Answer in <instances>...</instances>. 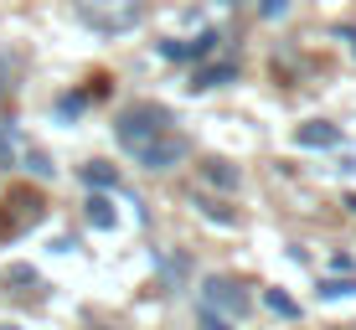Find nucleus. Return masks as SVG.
I'll use <instances>...</instances> for the list:
<instances>
[{
    "label": "nucleus",
    "mask_w": 356,
    "mask_h": 330,
    "mask_svg": "<svg viewBox=\"0 0 356 330\" xmlns=\"http://www.w3.org/2000/svg\"><path fill=\"white\" fill-rule=\"evenodd\" d=\"M72 10L98 36H124L145 21V0H72Z\"/></svg>",
    "instance_id": "nucleus-1"
},
{
    "label": "nucleus",
    "mask_w": 356,
    "mask_h": 330,
    "mask_svg": "<svg viewBox=\"0 0 356 330\" xmlns=\"http://www.w3.org/2000/svg\"><path fill=\"white\" fill-rule=\"evenodd\" d=\"M170 108L165 104H134V108H124V114L114 119V134H119V145H124L129 155H140L150 140H161V134H170Z\"/></svg>",
    "instance_id": "nucleus-2"
},
{
    "label": "nucleus",
    "mask_w": 356,
    "mask_h": 330,
    "mask_svg": "<svg viewBox=\"0 0 356 330\" xmlns=\"http://www.w3.org/2000/svg\"><path fill=\"white\" fill-rule=\"evenodd\" d=\"M202 310L222 315V320H243L248 315V289L227 274H207L202 279Z\"/></svg>",
    "instance_id": "nucleus-3"
},
{
    "label": "nucleus",
    "mask_w": 356,
    "mask_h": 330,
    "mask_svg": "<svg viewBox=\"0 0 356 330\" xmlns=\"http://www.w3.org/2000/svg\"><path fill=\"white\" fill-rule=\"evenodd\" d=\"M186 155H191V140L170 129V134H161V140H150L134 160H140L145 170H176V165H186Z\"/></svg>",
    "instance_id": "nucleus-4"
},
{
    "label": "nucleus",
    "mask_w": 356,
    "mask_h": 330,
    "mask_svg": "<svg viewBox=\"0 0 356 330\" xmlns=\"http://www.w3.org/2000/svg\"><path fill=\"white\" fill-rule=\"evenodd\" d=\"M217 42H222V36H217V31H202V36H196V42H161V47H155V52H161L165 63H196V67H202L207 57L217 52Z\"/></svg>",
    "instance_id": "nucleus-5"
},
{
    "label": "nucleus",
    "mask_w": 356,
    "mask_h": 330,
    "mask_svg": "<svg viewBox=\"0 0 356 330\" xmlns=\"http://www.w3.org/2000/svg\"><path fill=\"white\" fill-rule=\"evenodd\" d=\"M227 83H238V63H202L191 67L186 93H212V88H227Z\"/></svg>",
    "instance_id": "nucleus-6"
},
{
    "label": "nucleus",
    "mask_w": 356,
    "mask_h": 330,
    "mask_svg": "<svg viewBox=\"0 0 356 330\" xmlns=\"http://www.w3.org/2000/svg\"><path fill=\"white\" fill-rule=\"evenodd\" d=\"M294 145H305V150H336V145H341V129L325 124V119H310V124L294 129Z\"/></svg>",
    "instance_id": "nucleus-7"
},
{
    "label": "nucleus",
    "mask_w": 356,
    "mask_h": 330,
    "mask_svg": "<svg viewBox=\"0 0 356 330\" xmlns=\"http://www.w3.org/2000/svg\"><path fill=\"white\" fill-rule=\"evenodd\" d=\"M202 181L207 186H217V191H238V165H227V160H202Z\"/></svg>",
    "instance_id": "nucleus-8"
},
{
    "label": "nucleus",
    "mask_w": 356,
    "mask_h": 330,
    "mask_svg": "<svg viewBox=\"0 0 356 330\" xmlns=\"http://www.w3.org/2000/svg\"><path fill=\"white\" fill-rule=\"evenodd\" d=\"M191 206L207 217V222H217V227H238V212L222 206V201H212V197H202V191H191Z\"/></svg>",
    "instance_id": "nucleus-9"
},
{
    "label": "nucleus",
    "mask_w": 356,
    "mask_h": 330,
    "mask_svg": "<svg viewBox=\"0 0 356 330\" xmlns=\"http://www.w3.org/2000/svg\"><path fill=\"white\" fill-rule=\"evenodd\" d=\"M83 217H88V227L108 232V227H114V197H104V191H93V197H88V212H83Z\"/></svg>",
    "instance_id": "nucleus-10"
},
{
    "label": "nucleus",
    "mask_w": 356,
    "mask_h": 330,
    "mask_svg": "<svg viewBox=\"0 0 356 330\" xmlns=\"http://www.w3.org/2000/svg\"><path fill=\"white\" fill-rule=\"evenodd\" d=\"M83 181H88L93 191H119V170H114V165H104V160L83 165Z\"/></svg>",
    "instance_id": "nucleus-11"
},
{
    "label": "nucleus",
    "mask_w": 356,
    "mask_h": 330,
    "mask_svg": "<svg viewBox=\"0 0 356 330\" xmlns=\"http://www.w3.org/2000/svg\"><path fill=\"white\" fill-rule=\"evenodd\" d=\"M264 304H268L274 315H284V320H300V304H294L284 289H264Z\"/></svg>",
    "instance_id": "nucleus-12"
},
{
    "label": "nucleus",
    "mask_w": 356,
    "mask_h": 330,
    "mask_svg": "<svg viewBox=\"0 0 356 330\" xmlns=\"http://www.w3.org/2000/svg\"><path fill=\"white\" fill-rule=\"evenodd\" d=\"M356 295V279H321V299H351Z\"/></svg>",
    "instance_id": "nucleus-13"
},
{
    "label": "nucleus",
    "mask_w": 356,
    "mask_h": 330,
    "mask_svg": "<svg viewBox=\"0 0 356 330\" xmlns=\"http://www.w3.org/2000/svg\"><path fill=\"white\" fill-rule=\"evenodd\" d=\"M21 165H26V170H31V176H36V181H52V176H57V165H52V160H47V155H42V150H26V155H21Z\"/></svg>",
    "instance_id": "nucleus-14"
},
{
    "label": "nucleus",
    "mask_w": 356,
    "mask_h": 330,
    "mask_svg": "<svg viewBox=\"0 0 356 330\" xmlns=\"http://www.w3.org/2000/svg\"><path fill=\"white\" fill-rule=\"evenodd\" d=\"M161 268H165V279H170V284H181V279H186V258H181V253H165Z\"/></svg>",
    "instance_id": "nucleus-15"
},
{
    "label": "nucleus",
    "mask_w": 356,
    "mask_h": 330,
    "mask_svg": "<svg viewBox=\"0 0 356 330\" xmlns=\"http://www.w3.org/2000/svg\"><path fill=\"white\" fill-rule=\"evenodd\" d=\"M259 16L264 21H284L289 16V0H259Z\"/></svg>",
    "instance_id": "nucleus-16"
},
{
    "label": "nucleus",
    "mask_w": 356,
    "mask_h": 330,
    "mask_svg": "<svg viewBox=\"0 0 356 330\" xmlns=\"http://www.w3.org/2000/svg\"><path fill=\"white\" fill-rule=\"evenodd\" d=\"M83 104H88L83 93H63V99H57V114H63V119H67V114L78 119V114H83Z\"/></svg>",
    "instance_id": "nucleus-17"
},
{
    "label": "nucleus",
    "mask_w": 356,
    "mask_h": 330,
    "mask_svg": "<svg viewBox=\"0 0 356 330\" xmlns=\"http://www.w3.org/2000/svg\"><path fill=\"white\" fill-rule=\"evenodd\" d=\"M196 330H232V320H222L212 310H196Z\"/></svg>",
    "instance_id": "nucleus-18"
},
{
    "label": "nucleus",
    "mask_w": 356,
    "mask_h": 330,
    "mask_svg": "<svg viewBox=\"0 0 356 330\" xmlns=\"http://www.w3.org/2000/svg\"><path fill=\"white\" fill-rule=\"evenodd\" d=\"M10 155H16V129L0 124V165H10Z\"/></svg>",
    "instance_id": "nucleus-19"
},
{
    "label": "nucleus",
    "mask_w": 356,
    "mask_h": 330,
    "mask_svg": "<svg viewBox=\"0 0 356 330\" xmlns=\"http://www.w3.org/2000/svg\"><path fill=\"white\" fill-rule=\"evenodd\" d=\"M6 279H10V284H36V268L16 263V268H6Z\"/></svg>",
    "instance_id": "nucleus-20"
},
{
    "label": "nucleus",
    "mask_w": 356,
    "mask_h": 330,
    "mask_svg": "<svg viewBox=\"0 0 356 330\" xmlns=\"http://www.w3.org/2000/svg\"><path fill=\"white\" fill-rule=\"evenodd\" d=\"M336 36H346V42H351V57H356V26H336Z\"/></svg>",
    "instance_id": "nucleus-21"
},
{
    "label": "nucleus",
    "mask_w": 356,
    "mask_h": 330,
    "mask_svg": "<svg viewBox=\"0 0 356 330\" xmlns=\"http://www.w3.org/2000/svg\"><path fill=\"white\" fill-rule=\"evenodd\" d=\"M341 206H346V212H351V217H356V197H346V201H341Z\"/></svg>",
    "instance_id": "nucleus-22"
},
{
    "label": "nucleus",
    "mask_w": 356,
    "mask_h": 330,
    "mask_svg": "<svg viewBox=\"0 0 356 330\" xmlns=\"http://www.w3.org/2000/svg\"><path fill=\"white\" fill-rule=\"evenodd\" d=\"M0 330H16V325H0Z\"/></svg>",
    "instance_id": "nucleus-23"
},
{
    "label": "nucleus",
    "mask_w": 356,
    "mask_h": 330,
    "mask_svg": "<svg viewBox=\"0 0 356 330\" xmlns=\"http://www.w3.org/2000/svg\"><path fill=\"white\" fill-rule=\"evenodd\" d=\"M227 6H238V0H227Z\"/></svg>",
    "instance_id": "nucleus-24"
}]
</instances>
